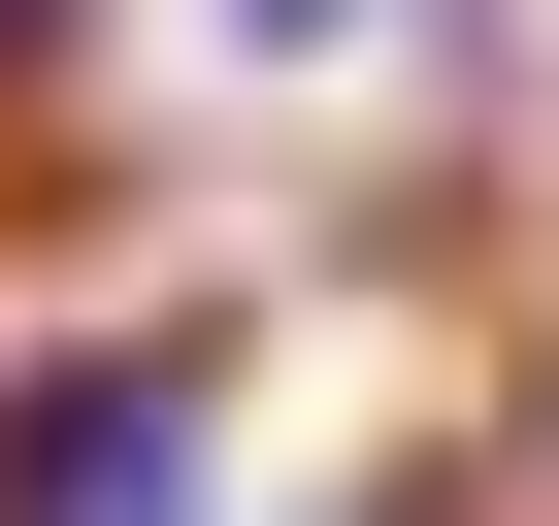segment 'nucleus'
<instances>
[{"label": "nucleus", "mask_w": 559, "mask_h": 526, "mask_svg": "<svg viewBox=\"0 0 559 526\" xmlns=\"http://www.w3.org/2000/svg\"><path fill=\"white\" fill-rule=\"evenodd\" d=\"M428 0H198V67H263V99H330V67H395Z\"/></svg>", "instance_id": "2"}, {"label": "nucleus", "mask_w": 559, "mask_h": 526, "mask_svg": "<svg viewBox=\"0 0 559 526\" xmlns=\"http://www.w3.org/2000/svg\"><path fill=\"white\" fill-rule=\"evenodd\" d=\"M67 34H99V0H0V99H34V67H67Z\"/></svg>", "instance_id": "3"}, {"label": "nucleus", "mask_w": 559, "mask_h": 526, "mask_svg": "<svg viewBox=\"0 0 559 526\" xmlns=\"http://www.w3.org/2000/svg\"><path fill=\"white\" fill-rule=\"evenodd\" d=\"M0 526H230V362H198V330L0 362Z\"/></svg>", "instance_id": "1"}]
</instances>
